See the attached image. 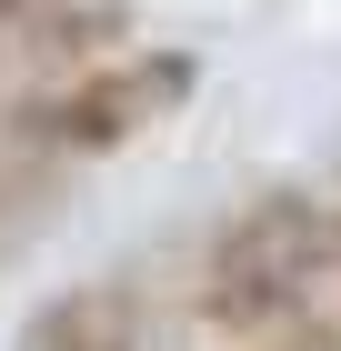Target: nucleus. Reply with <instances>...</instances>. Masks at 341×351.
Here are the masks:
<instances>
[{
  "label": "nucleus",
  "instance_id": "f257e3e1",
  "mask_svg": "<svg viewBox=\"0 0 341 351\" xmlns=\"http://www.w3.org/2000/svg\"><path fill=\"white\" fill-rule=\"evenodd\" d=\"M321 281H331V211L311 191H261L221 221V241L201 261V322L261 341V331L311 311Z\"/></svg>",
  "mask_w": 341,
  "mask_h": 351
},
{
  "label": "nucleus",
  "instance_id": "f03ea898",
  "mask_svg": "<svg viewBox=\"0 0 341 351\" xmlns=\"http://www.w3.org/2000/svg\"><path fill=\"white\" fill-rule=\"evenodd\" d=\"M181 101H191V51H151V60H110V71H71L60 90L21 110V131L40 161H101Z\"/></svg>",
  "mask_w": 341,
  "mask_h": 351
},
{
  "label": "nucleus",
  "instance_id": "7ed1b4c3",
  "mask_svg": "<svg viewBox=\"0 0 341 351\" xmlns=\"http://www.w3.org/2000/svg\"><path fill=\"white\" fill-rule=\"evenodd\" d=\"M21 351H141V331L121 322V301H110V291H60V301L30 311Z\"/></svg>",
  "mask_w": 341,
  "mask_h": 351
},
{
  "label": "nucleus",
  "instance_id": "20e7f679",
  "mask_svg": "<svg viewBox=\"0 0 341 351\" xmlns=\"http://www.w3.org/2000/svg\"><path fill=\"white\" fill-rule=\"evenodd\" d=\"M51 211H60V161H40V151L0 161V261H10V251H21Z\"/></svg>",
  "mask_w": 341,
  "mask_h": 351
},
{
  "label": "nucleus",
  "instance_id": "39448f33",
  "mask_svg": "<svg viewBox=\"0 0 341 351\" xmlns=\"http://www.w3.org/2000/svg\"><path fill=\"white\" fill-rule=\"evenodd\" d=\"M241 351H341V322H321V311H301V322L261 331V341H241Z\"/></svg>",
  "mask_w": 341,
  "mask_h": 351
},
{
  "label": "nucleus",
  "instance_id": "423d86ee",
  "mask_svg": "<svg viewBox=\"0 0 341 351\" xmlns=\"http://www.w3.org/2000/svg\"><path fill=\"white\" fill-rule=\"evenodd\" d=\"M331 271H341V231H331Z\"/></svg>",
  "mask_w": 341,
  "mask_h": 351
}]
</instances>
